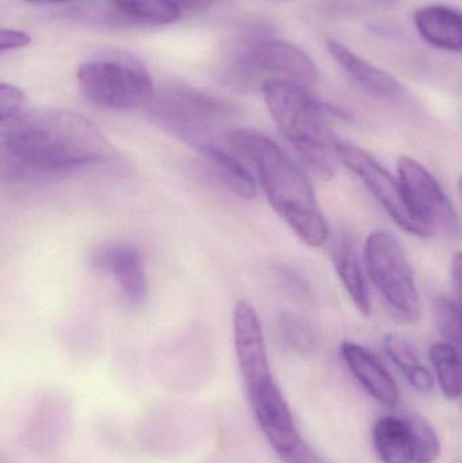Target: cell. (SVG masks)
I'll return each instance as SVG.
<instances>
[{"instance_id": "17", "label": "cell", "mask_w": 462, "mask_h": 463, "mask_svg": "<svg viewBox=\"0 0 462 463\" xmlns=\"http://www.w3.org/2000/svg\"><path fill=\"white\" fill-rule=\"evenodd\" d=\"M334 264L344 290L349 294L350 299L354 302L358 312L363 317H369L372 312L371 297L366 288L360 259L355 252L354 245L349 240L339 242L338 248L334 252Z\"/></svg>"}, {"instance_id": "23", "label": "cell", "mask_w": 462, "mask_h": 463, "mask_svg": "<svg viewBox=\"0 0 462 463\" xmlns=\"http://www.w3.org/2000/svg\"><path fill=\"white\" fill-rule=\"evenodd\" d=\"M282 337L296 353L308 354L316 345V334L311 324L295 313L285 312L279 316Z\"/></svg>"}, {"instance_id": "2", "label": "cell", "mask_w": 462, "mask_h": 463, "mask_svg": "<svg viewBox=\"0 0 462 463\" xmlns=\"http://www.w3.org/2000/svg\"><path fill=\"white\" fill-rule=\"evenodd\" d=\"M228 146L252 165L274 212L309 247H322L328 225L306 171L270 137L236 128Z\"/></svg>"}, {"instance_id": "19", "label": "cell", "mask_w": 462, "mask_h": 463, "mask_svg": "<svg viewBox=\"0 0 462 463\" xmlns=\"http://www.w3.org/2000/svg\"><path fill=\"white\" fill-rule=\"evenodd\" d=\"M431 366L436 373L439 389L448 400H460L462 396V362L455 345L449 342L431 345Z\"/></svg>"}, {"instance_id": "11", "label": "cell", "mask_w": 462, "mask_h": 463, "mask_svg": "<svg viewBox=\"0 0 462 463\" xmlns=\"http://www.w3.org/2000/svg\"><path fill=\"white\" fill-rule=\"evenodd\" d=\"M236 356L246 391L273 383L262 324L251 305L239 301L233 312Z\"/></svg>"}, {"instance_id": "20", "label": "cell", "mask_w": 462, "mask_h": 463, "mask_svg": "<svg viewBox=\"0 0 462 463\" xmlns=\"http://www.w3.org/2000/svg\"><path fill=\"white\" fill-rule=\"evenodd\" d=\"M111 3L127 18L146 24H170L181 16V10L173 0H111Z\"/></svg>"}, {"instance_id": "4", "label": "cell", "mask_w": 462, "mask_h": 463, "mask_svg": "<svg viewBox=\"0 0 462 463\" xmlns=\"http://www.w3.org/2000/svg\"><path fill=\"white\" fill-rule=\"evenodd\" d=\"M152 119L165 132L198 152L228 144L239 117L238 106L230 100L187 86H170L155 94L149 103Z\"/></svg>"}, {"instance_id": "27", "label": "cell", "mask_w": 462, "mask_h": 463, "mask_svg": "<svg viewBox=\"0 0 462 463\" xmlns=\"http://www.w3.org/2000/svg\"><path fill=\"white\" fill-rule=\"evenodd\" d=\"M277 275H278L281 285L284 286L289 293L295 294V296H306L308 288H306L304 280L301 279L296 272H293L292 269H278Z\"/></svg>"}, {"instance_id": "7", "label": "cell", "mask_w": 462, "mask_h": 463, "mask_svg": "<svg viewBox=\"0 0 462 463\" xmlns=\"http://www.w3.org/2000/svg\"><path fill=\"white\" fill-rule=\"evenodd\" d=\"M235 80L251 84L260 75L270 80H288L300 86H314L319 80V70L314 60L298 46L287 41L257 40L239 52L233 65Z\"/></svg>"}, {"instance_id": "22", "label": "cell", "mask_w": 462, "mask_h": 463, "mask_svg": "<svg viewBox=\"0 0 462 463\" xmlns=\"http://www.w3.org/2000/svg\"><path fill=\"white\" fill-rule=\"evenodd\" d=\"M434 316L442 336L455 345L462 362V307L447 297H438L434 302ZM462 408V396L460 399Z\"/></svg>"}, {"instance_id": "6", "label": "cell", "mask_w": 462, "mask_h": 463, "mask_svg": "<svg viewBox=\"0 0 462 463\" xmlns=\"http://www.w3.org/2000/svg\"><path fill=\"white\" fill-rule=\"evenodd\" d=\"M81 94L99 108L133 110L149 105L155 97L148 71L132 59H97L78 71Z\"/></svg>"}, {"instance_id": "5", "label": "cell", "mask_w": 462, "mask_h": 463, "mask_svg": "<svg viewBox=\"0 0 462 463\" xmlns=\"http://www.w3.org/2000/svg\"><path fill=\"white\" fill-rule=\"evenodd\" d=\"M365 269L391 309L409 323L420 318L414 269L403 245L387 231H374L365 242Z\"/></svg>"}, {"instance_id": "1", "label": "cell", "mask_w": 462, "mask_h": 463, "mask_svg": "<svg viewBox=\"0 0 462 463\" xmlns=\"http://www.w3.org/2000/svg\"><path fill=\"white\" fill-rule=\"evenodd\" d=\"M121 163L113 144L80 114L34 110L2 122L0 174L5 182L48 181Z\"/></svg>"}, {"instance_id": "25", "label": "cell", "mask_w": 462, "mask_h": 463, "mask_svg": "<svg viewBox=\"0 0 462 463\" xmlns=\"http://www.w3.org/2000/svg\"><path fill=\"white\" fill-rule=\"evenodd\" d=\"M26 102L24 91L13 84H0V122L8 121L22 113Z\"/></svg>"}, {"instance_id": "30", "label": "cell", "mask_w": 462, "mask_h": 463, "mask_svg": "<svg viewBox=\"0 0 462 463\" xmlns=\"http://www.w3.org/2000/svg\"><path fill=\"white\" fill-rule=\"evenodd\" d=\"M24 2H32V3H62V2H71V0H24Z\"/></svg>"}, {"instance_id": "10", "label": "cell", "mask_w": 462, "mask_h": 463, "mask_svg": "<svg viewBox=\"0 0 462 463\" xmlns=\"http://www.w3.org/2000/svg\"><path fill=\"white\" fill-rule=\"evenodd\" d=\"M90 264L99 274L108 275L129 305H141L148 297L149 283L143 255L129 242H108L90 255Z\"/></svg>"}, {"instance_id": "21", "label": "cell", "mask_w": 462, "mask_h": 463, "mask_svg": "<svg viewBox=\"0 0 462 463\" xmlns=\"http://www.w3.org/2000/svg\"><path fill=\"white\" fill-rule=\"evenodd\" d=\"M411 430L414 463H436L441 457V440L436 430L422 416H404Z\"/></svg>"}, {"instance_id": "29", "label": "cell", "mask_w": 462, "mask_h": 463, "mask_svg": "<svg viewBox=\"0 0 462 463\" xmlns=\"http://www.w3.org/2000/svg\"><path fill=\"white\" fill-rule=\"evenodd\" d=\"M452 279L456 288L462 296V252L453 258L452 260Z\"/></svg>"}, {"instance_id": "28", "label": "cell", "mask_w": 462, "mask_h": 463, "mask_svg": "<svg viewBox=\"0 0 462 463\" xmlns=\"http://www.w3.org/2000/svg\"><path fill=\"white\" fill-rule=\"evenodd\" d=\"M178 7L186 8L189 11L208 10L217 0H174Z\"/></svg>"}, {"instance_id": "14", "label": "cell", "mask_w": 462, "mask_h": 463, "mask_svg": "<svg viewBox=\"0 0 462 463\" xmlns=\"http://www.w3.org/2000/svg\"><path fill=\"white\" fill-rule=\"evenodd\" d=\"M414 24L420 37L448 52L462 51V14L445 5H428L415 13Z\"/></svg>"}, {"instance_id": "15", "label": "cell", "mask_w": 462, "mask_h": 463, "mask_svg": "<svg viewBox=\"0 0 462 463\" xmlns=\"http://www.w3.org/2000/svg\"><path fill=\"white\" fill-rule=\"evenodd\" d=\"M200 155L213 175L233 194L244 200L257 197V182L241 160L236 157L238 155L231 154L222 146H208L200 151Z\"/></svg>"}, {"instance_id": "3", "label": "cell", "mask_w": 462, "mask_h": 463, "mask_svg": "<svg viewBox=\"0 0 462 463\" xmlns=\"http://www.w3.org/2000/svg\"><path fill=\"white\" fill-rule=\"evenodd\" d=\"M269 113L282 137L316 175L335 174V144L328 117L330 106L309 94L306 87L288 80H268L262 86Z\"/></svg>"}, {"instance_id": "8", "label": "cell", "mask_w": 462, "mask_h": 463, "mask_svg": "<svg viewBox=\"0 0 462 463\" xmlns=\"http://www.w3.org/2000/svg\"><path fill=\"white\" fill-rule=\"evenodd\" d=\"M399 182L410 213L428 236H457L460 219L433 174L414 157L398 160Z\"/></svg>"}, {"instance_id": "12", "label": "cell", "mask_w": 462, "mask_h": 463, "mask_svg": "<svg viewBox=\"0 0 462 463\" xmlns=\"http://www.w3.org/2000/svg\"><path fill=\"white\" fill-rule=\"evenodd\" d=\"M327 48L334 60L363 91L387 102L396 103L406 99V87L390 73L361 59L339 41L328 40Z\"/></svg>"}, {"instance_id": "24", "label": "cell", "mask_w": 462, "mask_h": 463, "mask_svg": "<svg viewBox=\"0 0 462 463\" xmlns=\"http://www.w3.org/2000/svg\"><path fill=\"white\" fill-rule=\"evenodd\" d=\"M276 454L284 463H325L322 456L317 454L303 437L293 440Z\"/></svg>"}, {"instance_id": "16", "label": "cell", "mask_w": 462, "mask_h": 463, "mask_svg": "<svg viewBox=\"0 0 462 463\" xmlns=\"http://www.w3.org/2000/svg\"><path fill=\"white\" fill-rule=\"evenodd\" d=\"M373 443L384 463H414L411 430L404 416L385 415L377 419Z\"/></svg>"}, {"instance_id": "9", "label": "cell", "mask_w": 462, "mask_h": 463, "mask_svg": "<svg viewBox=\"0 0 462 463\" xmlns=\"http://www.w3.org/2000/svg\"><path fill=\"white\" fill-rule=\"evenodd\" d=\"M335 154L336 157L363 181L377 203L401 230L415 236H428L410 213L401 182L395 181V178L372 155L349 143H336Z\"/></svg>"}, {"instance_id": "18", "label": "cell", "mask_w": 462, "mask_h": 463, "mask_svg": "<svg viewBox=\"0 0 462 463\" xmlns=\"http://www.w3.org/2000/svg\"><path fill=\"white\" fill-rule=\"evenodd\" d=\"M384 350L388 358L398 366L415 391L430 393L436 386V380L430 370L422 364L412 345L398 335L384 337Z\"/></svg>"}, {"instance_id": "26", "label": "cell", "mask_w": 462, "mask_h": 463, "mask_svg": "<svg viewBox=\"0 0 462 463\" xmlns=\"http://www.w3.org/2000/svg\"><path fill=\"white\" fill-rule=\"evenodd\" d=\"M32 43V37L26 32L15 29L0 30V52L16 51Z\"/></svg>"}, {"instance_id": "13", "label": "cell", "mask_w": 462, "mask_h": 463, "mask_svg": "<svg viewBox=\"0 0 462 463\" xmlns=\"http://www.w3.org/2000/svg\"><path fill=\"white\" fill-rule=\"evenodd\" d=\"M341 354L350 373L374 400L392 410L398 407L401 402L398 383L371 351L357 343L344 342Z\"/></svg>"}]
</instances>
